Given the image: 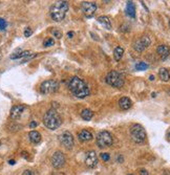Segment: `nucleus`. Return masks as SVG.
Returning a JSON list of instances; mask_svg holds the SVG:
<instances>
[{"instance_id":"1","label":"nucleus","mask_w":170,"mask_h":175,"mask_svg":"<svg viewBox=\"0 0 170 175\" xmlns=\"http://www.w3.org/2000/svg\"><path fill=\"white\" fill-rule=\"evenodd\" d=\"M68 89L70 92L79 99H84L89 95V87L79 77H71L68 81Z\"/></svg>"},{"instance_id":"2","label":"nucleus","mask_w":170,"mask_h":175,"mask_svg":"<svg viewBox=\"0 0 170 175\" xmlns=\"http://www.w3.org/2000/svg\"><path fill=\"white\" fill-rule=\"evenodd\" d=\"M43 124L49 130H56L62 124V119L56 109H49L43 116Z\"/></svg>"},{"instance_id":"3","label":"nucleus","mask_w":170,"mask_h":175,"mask_svg":"<svg viewBox=\"0 0 170 175\" xmlns=\"http://www.w3.org/2000/svg\"><path fill=\"white\" fill-rule=\"evenodd\" d=\"M68 10V2L67 1H56L50 6L49 14L50 17L54 21L60 22L65 18V15Z\"/></svg>"},{"instance_id":"4","label":"nucleus","mask_w":170,"mask_h":175,"mask_svg":"<svg viewBox=\"0 0 170 175\" xmlns=\"http://www.w3.org/2000/svg\"><path fill=\"white\" fill-rule=\"evenodd\" d=\"M105 81L108 85L116 87V88H121V87H123L124 83H125L124 77L117 70L109 71V73H107V76H106Z\"/></svg>"},{"instance_id":"5","label":"nucleus","mask_w":170,"mask_h":175,"mask_svg":"<svg viewBox=\"0 0 170 175\" xmlns=\"http://www.w3.org/2000/svg\"><path fill=\"white\" fill-rule=\"evenodd\" d=\"M130 136L134 143H143L146 140V131L144 127L140 124H134L130 127Z\"/></svg>"},{"instance_id":"6","label":"nucleus","mask_w":170,"mask_h":175,"mask_svg":"<svg viewBox=\"0 0 170 175\" xmlns=\"http://www.w3.org/2000/svg\"><path fill=\"white\" fill-rule=\"evenodd\" d=\"M113 143V135L108 131H101L97 135V145L99 148L110 147Z\"/></svg>"},{"instance_id":"7","label":"nucleus","mask_w":170,"mask_h":175,"mask_svg":"<svg viewBox=\"0 0 170 175\" xmlns=\"http://www.w3.org/2000/svg\"><path fill=\"white\" fill-rule=\"evenodd\" d=\"M59 89V83L56 80H47L44 81L40 85V91L43 94H49L58 91Z\"/></svg>"},{"instance_id":"8","label":"nucleus","mask_w":170,"mask_h":175,"mask_svg":"<svg viewBox=\"0 0 170 175\" xmlns=\"http://www.w3.org/2000/svg\"><path fill=\"white\" fill-rule=\"evenodd\" d=\"M58 137H59L60 144L62 146H64L66 149H68V150L73 149L74 145H75V140H74L73 134H71L70 131L62 132V133H61Z\"/></svg>"},{"instance_id":"9","label":"nucleus","mask_w":170,"mask_h":175,"mask_svg":"<svg viewBox=\"0 0 170 175\" xmlns=\"http://www.w3.org/2000/svg\"><path fill=\"white\" fill-rule=\"evenodd\" d=\"M81 10L82 13L84 14L85 17L90 18L95 15L96 10H97V4L95 2H90V1H84L81 4Z\"/></svg>"},{"instance_id":"10","label":"nucleus","mask_w":170,"mask_h":175,"mask_svg":"<svg viewBox=\"0 0 170 175\" xmlns=\"http://www.w3.org/2000/svg\"><path fill=\"white\" fill-rule=\"evenodd\" d=\"M150 43H151V40L149 36H143L141 37L140 39H138L134 43V48L137 50L138 52H142L149 46Z\"/></svg>"},{"instance_id":"11","label":"nucleus","mask_w":170,"mask_h":175,"mask_svg":"<svg viewBox=\"0 0 170 175\" xmlns=\"http://www.w3.org/2000/svg\"><path fill=\"white\" fill-rule=\"evenodd\" d=\"M65 156L61 151H56L52 156V165L55 169H60L65 165Z\"/></svg>"},{"instance_id":"12","label":"nucleus","mask_w":170,"mask_h":175,"mask_svg":"<svg viewBox=\"0 0 170 175\" xmlns=\"http://www.w3.org/2000/svg\"><path fill=\"white\" fill-rule=\"evenodd\" d=\"M85 165L88 168H95L98 165V156L96 151H89L85 156Z\"/></svg>"},{"instance_id":"13","label":"nucleus","mask_w":170,"mask_h":175,"mask_svg":"<svg viewBox=\"0 0 170 175\" xmlns=\"http://www.w3.org/2000/svg\"><path fill=\"white\" fill-rule=\"evenodd\" d=\"M25 109V106L24 105H17L14 106V107L11 109V119L13 120H17L19 119L21 115L23 113V111Z\"/></svg>"},{"instance_id":"14","label":"nucleus","mask_w":170,"mask_h":175,"mask_svg":"<svg viewBox=\"0 0 170 175\" xmlns=\"http://www.w3.org/2000/svg\"><path fill=\"white\" fill-rule=\"evenodd\" d=\"M156 52H158L159 57H160L162 60H165L170 55V48H169V46H167V45L162 44V45H159L158 46Z\"/></svg>"},{"instance_id":"15","label":"nucleus","mask_w":170,"mask_h":175,"mask_svg":"<svg viewBox=\"0 0 170 175\" xmlns=\"http://www.w3.org/2000/svg\"><path fill=\"white\" fill-rule=\"evenodd\" d=\"M131 106H132V102L129 98L123 97L119 100V107H120L122 110H128Z\"/></svg>"},{"instance_id":"16","label":"nucleus","mask_w":170,"mask_h":175,"mask_svg":"<svg viewBox=\"0 0 170 175\" xmlns=\"http://www.w3.org/2000/svg\"><path fill=\"white\" fill-rule=\"evenodd\" d=\"M78 137L81 142H88L92 140V133L88 130H82L78 133Z\"/></svg>"},{"instance_id":"17","label":"nucleus","mask_w":170,"mask_h":175,"mask_svg":"<svg viewBox=\"0 0 170 175\" xmlns=\"http://www.w3.org/2000/svg\"><path fill=\"white\" fill-rule=\"evenodd\" d=\"M28 137H30L31 142L34 143V144H38V143L41 142V134L38 131H31L28 133Z\"/></svg>"},{"instance_id":"18","label":"nucleus","mask_w":170,"mask_h":175,"mask_svg":"<svg viewBox=\"0 0 170 175\" xmlns=\"http://www.w3.org/2000/svg\"><path fill=\"white\" fill-rule=\"evenodd\" d=\"M98 22H99L100 24H102L105 28H107V30H110L111 28L110 20L109 18L106 17V16H100V17L98 18Z\"/></svg>"},{"instance_id":"19","label":"nucleus","mask_w":170,"mask_h":175,"mask_svg":"<svg viewBox=\"0 0 170 175\" xmlns=\"http://www.w3.org/2000/svg\"><path fill=\"white\" fill-rule=\"evenodd\" d=\"M126 14L131 18H134L135 17V6L134 4V2L131 1H128L127 2V5H126Z\"/></svg>"},{"instance_id":"20","label":"nucleus","mask_w":170,"mask_h":175,"mask_svg":"<svg viewBox=\"0 0 170 175\" xmlns=\"http://www.w3.org/2000/svg\"><path fill=\"white\" fill-rule=\"evenodd\" d=\"M159 77L164 82H168L170 80V73L166 68H161L160 71H159Z\"/></svg>"},{"instance_id":"21","label":"nucleus","mask_w":170,"mask_h":175,"mask_svg":"<svg viewBox=\"0 0 170 175\" xmlns=\"http://www.w3.org/2000/svg\"><path fill=\"white\" fill-rule=\"evenodd\" d=\"M124 55V49L123 47L121 46H117L115 50H113V58H115L116 61H120L122 59V57H123Z\"/></svg>"},{"instance_id":"22","label":"nucleus","mask_w":170,"mask_h":175,"mask_svg":"<svg viewBox=\"0 0 170 175\" xmlns=\"http://www.w3.org/2000/svg\"><path fill=\"white\" fill-rule=\"evenodd\" d=\"M94 116V112H92L90 109H83L81 111V118L83 119L84 121H90Z\"/></svg>"},{"instance_id":"23","label":"nucleus","mask_w":170,"mask_h":175,"mask_svg":"<svg viewBox=\"0 0 170 175\" xmlns=\"http://www.w3.org/2000/svg\"><path fill=\"white\" fill-rule=\"evenodd\" d=\"M135 69L137 70H145V69H147L148 68V64H146L145 62H139V63H137L135 64Z\"/></svg>"},{"instance_id":"24","label":"nucleus","mask_w":170,"mask_h":175,"mask_svg":"<svg viewBox=\"0 0 170 175\" xmlns=\"http://www.w3.org/2000/svg\"><path fill=\"white\" fill-rule=\"evenodd\" d=\"M7 26V22L6 20L3 19V18H0V31H4Z\"/></svg>"},{"instance_id":"25","label":"nucleus","mask_w":170,"mask_h":175,"mask_svg":"<svg viewBox=\"0 0 170 175\" xmlns=\"http://www.w3.org/2000/svg\"><path fill=\"white\" fill-rule=\"evenodd\" d=\"M55 44V41H54V39H52V38H49V39H46V40L44 41V43L43 45L44 46H53V45Z\"/></svg>"},{"instance_id":"26","label":"nucleus","mask_w":170,"mask_h":175,"mask_svg":"<svg viewBox=\"0 0 170 175\" xmlns=\"http://www.w3.org/2000/svg\"><path fill=\"white\" fill-rule=\"evenodd\" d=\"M101 158L104 161H108L110 158V155L108 154V153H101Z\"/></svg>"},{"instance_id":"27","label":"nucleus","mask_w":170,"mask_h":175,"mask_svg":"<svg viewBox=\"0 0 170 175\" xmlns=\"http://www.w3.org/2000/svg\"><path fill=\"white\" fill-rule=\"evenodd\" d=\"M32 34H33V31L31 30V27H26L24 30V36L25 37H31Z\"/></svg>"},{"instance_id":"28","label":"nucleus","mask_w":170,"mask_h":175,"mask_svg":"<svg viewBox=\"0 0 170 175\" xmlns=\"http://www.w3.org/2000/svg\"><path fill=\"white\" fill-rule=\"evenodd\" d=\"M53 34H54V36H56V38H58V39H60L61 37H62V34H61L58 30H54V31H53Z\"/></svg>"},{"instance_id":"29","label":"nucleus","mask_w":170,"mask_h":175,"mask_svg":"<svg viewBox=\"0 0 170 175\" xmlns=\"http://www.w3.org/2000/svg\"><path fill=\"white\" fill-rule=\"evenodd\" d=\"M140 175H149L147 170H145V169H142V170L140 171Z\"/></svg>"},{"instance_id":"30","label":"nucleus","mask_w":170,"mask_h":175,"mask_svg":"<svg viewBox=\"0 0 170 175\" xmlns=\"http://www.w3.org/2000/svg\"><path fill=\"white\" fill-rule=\"evenodd\" d=\"M22 175H34V174H33V172L30 171V170H25V171L22 173Z\"/></svg>"},{"instance_id":"31","label":"nucleus","mask_w":170,"mask_h":175,"mask_svg":"<svg viewBox=\"0 0 170 175\" xmlns=\"http://www.w3.org/2000/svg\"><path fill=\"white\" fill-rule=\"evenodd\" d=\"M37 125H38V124H37L36 122H32V123L30 124V127L31 128H35V127H37Z\"/></svg>"},{"instance_id":"32","label":"nucleus","mask_w":170,"mask_h":175,"mask_svg":"<svg viewBox=\"0 0 170 175\" xmlns=\"http://www.w3.org/2000/svg\"><path fill=\"white\" fill-rule=\"evenodd\" d=\"M67 36H68V38H73V37L75 36V34H74L73 31H68V33H67Z\"/></svg>"},{"instance_id":"33","label":"nucleus","mask_w":170,"mask_h":175,"mask_svg":"<svg viewBox=\"0 0 170 175\" xmlns=\"http://www.w3.org/2000/svg\"><path fill=\"white\" fill-rule=\"evenodd\" d=\"M163 175H170V171H168V170L164 171L163 172Z\"/></svg>"},{"instance_id":"34","label":"nucleus","mask_w":170,"mask_h":175,"mask_svg":"<svg viewBox=\"0 0 170 175\" xmlns=\"http://www.w3.org/2000/svg\"><path fill=\"white\" fill-rule=\"evenodd\" d=\"M9 163H10V165H15L16 161H15V160H10Z\"/></svg>"},{"instance_id":"35","label":"nucleus","mask_w":170,"mask_h":175,"mask_svg":"<svg viewBox=\"0 0 170 175\" xmlns=\"http://www.w3.org/2000/svg\"><path fill=\"white\" fill-rule=\"evenodd\" d=\"M149 80H150V81H153V80H155V77H153V76H150V77H149Z\"/></svg>"},{"instance_id":"36","label":"nucleus","mask_w":170,"mask_h":175,"mask_svg":"<svg viewBox=\"0 0 170 175\" xmlns=\"http://www.w3.org/2000/svg\"><path fill=\"white\" fill-rule=\"evenodd\" d=\"M168 136L170 137V132H169V133H168Z\"/></svg>"},{"instance_id":"37","label":"nucleus","mask_w":170,"mask_h":175,"mask_svg":"<svg viewBox=\"0 0 170 175\" xmlns=\"http://www.w3.org/2000/svg\"><path fill=\"white\" fill-rule=\"evenodd\" d=\"M128 175H134V174H128Z\"/></svg>"},{"instance_id":"38","label":"nucleus","mask_w":170,"mask_h":175,"mask_svg":"<svg viewBox=\"0 0 170 175\" xmlns=\"http://www.w3.org/2000/svg\"><path fill=\"white\" fill-rule=\"evenodd\" d=\"M169 25H170V21H169Z\"/></svg>"},{"instance_id":"39","label":"nucleus","mask_w":170,"mask_h":175,"mask_svg":"<svg viewBox=\"0 0 170 175\" xmlns=\"http://www.w3.org/2000/svg\"><path fill=\"white\" fill-rule=\"evenodd\" d=\"M0 145H1V144H0Z\"/></svg>"}]
</instances>
